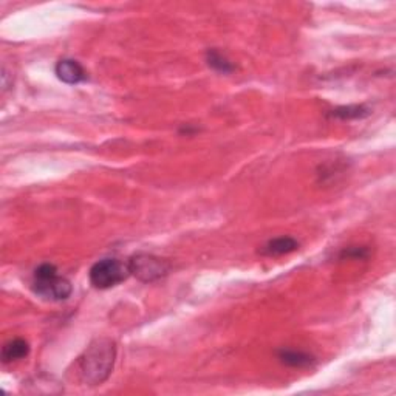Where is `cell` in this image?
Returning <instances> with one entry per match:
<instances>
[{"mask_svg": "<svg viewBox=\"0 0 396 396\" xmlns=\"http://www.w3.org/2000/svg\"><path fill=\"white\" fill-rule=\"evenodd\" d=\"M129 276H131L129 263L118 258H103L89 271L90 284L98 290H109L124 282Z\"/></svg>", "mask_w": 396, "mask_h": 396, "instance_id": "3", "label": "cell"}, {"mask_svg": "<svg viewBox=\"0 0 396 396\" xmlns=\"http://www.w3.org/2000/svg\"><path fill=\"white\" fill-rule=\"evenodd\" d=\"M127 263L129 270H131V276H135L144 284L156 282V280L168 276L170 271V265L168 261L146 253L132 256Z\"/></svg>", "mask_w": 396, "mask_h": 396, "instance_id": "4", "label": "cell"}, {"mask_svg": "<svg viewBox=\"0 0 396 396\" xmlns=\"http://www.w3.org/2000/svg\"><path fill=\"white\" fill-rule=\"evenodd\" d=\"M54 73L59 78V81L68 85H76L84 82L87 79L84 67L75 59H61L56 64Z\"/></svg>", "mask_w": 396, "mask_h": 396, "instance_id": "5", "label": "cell"}, {"mask_svg": "<svg viewBox=\"0 0 396 396\" xmlns=\"http://www.w3.org/2000/svg\"><path fill=\"white\" fill-rule=\"evenodd\" d=\"M372 115V109L365 104H350L336 107V109L330 110L327 117L333 119H342V121H353V119H364Z\"/></svg>", "mask_w": 396, "mask_h": 396, "instance_id": "8", "label": "cell"}, {"mask_svg": "<svg viewBox=\"0 0 396 396\" xmlns=\"http://www.w3.org/2000/svg\"><path fill=\"white\" fill-rule=\"evenodd\" d=\"M277 359L286 367H293V369H307L316 362V358L309 353L293 350V349H282L277 351Z\"/></svg>", "mask_w": 396, "mask_h": 396, "instance_id": "7", "label": "cell"}, {"mask_svg": "<svg viewBox=\"0 0 396 396\" xmlns=\"http://www.w3.org/2000/svg\"><path fill=\"white\" fill-rule=\"evenodd\" d=\"M30 353V344H28L22 337H16L3 345L2 349V361L5 364L20 361L28 356Z\"/></svg>", "mask_w": 396, "mask_h": 396, "instance_id": "9", "label": "cell"}, {"mask_svg": "<svg viewBox=\"0 0 396 396\" xmlns=\"http://www.w3.org/2000/svg\"><path fill=\"white\" fill-rule=\"evenodd\" d=\"M33 290L42 299L59 302L71 296L73 286L66 277L57 274V268L53 263H42L34 271Z\"/></svg>", "mask_w": 396, "mask_h": 396, "instance_id": "2", "label": "cell"}, {"mask_svg": "<svg viewBox=\"0 0 396 396\" xmlns=\"http://www.w3.org/2000/svg\"><path fill=\"white\" fill-rule=\"evenodd\" d=\"M206 62H207V66H210L212 70L219 71V73H223V75H229V73H233V71L235 70L234 64L229 61L228 57L223 54L221 52H219L217 48L207 50Z\"/></svg>", "mask_w": 396, "mask_h": 396, "instance_id": "10", "label": "cell"}, {"mask_svg": "<svg viewBox=\"0 0 396 396\" xmlns=\"http://www.w3.org/2000/svg\"><path fill=\"white\" fill-rule=\"evenodd\" d=\"M296 249H299V242L294 239V237L284 235L266 242L263 247L258 249V253L266 257H279L291 254Z\"/></svg>", "mask_w": 396, "mask_h": 396, "instance_id": "6", "label": "cell"}, {"mask_svg": "<svg viewBox=\"0 0 396 396\" xmlns=\"http://www.w3.org/2000/svg\"><path fill=\"white\" fill-rule=\"evenodd\" d=\"M117 347L110 339L93 341L78 359L79 376L89 386H101L112 374Z\"/></svg>", "mask_w": 396, "mask_h": 396, "instance_id": "1", "label": "cell"}, {"mask_svg": "<svg viewBox=\"0 0 396 396\" xmlns=\"http://www.w3.org/2000/svg\"><path fill=\"white\" fill-rule=\"evenodd\" d=\"M370 251L364 247H355V248H347L341 253L342 258H367L369 257Z\"/></svg>", "mask_w": 396, "mask_h": 396, "instance_id": "11", "label": "cell"}]
</instances>
